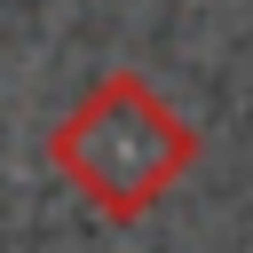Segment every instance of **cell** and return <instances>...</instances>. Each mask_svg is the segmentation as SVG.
<instances>
[{
	"label": "cell",
	"instance_id": "cell-1",
	"mask_svg": "<svg viewBox=\"0 0 253 253\" xmlns=\"http://www.w3.org/2000/svg\"><path fill=\"white\" fill-rule=\"evenodd\" d=\"M47 166H55L111 229H134V221L198 166V126H190L142 71H103V79L47 126Z\"/></svg>",
	"mask_w": 253,
	"mask_h": 253
}]
</instances>
